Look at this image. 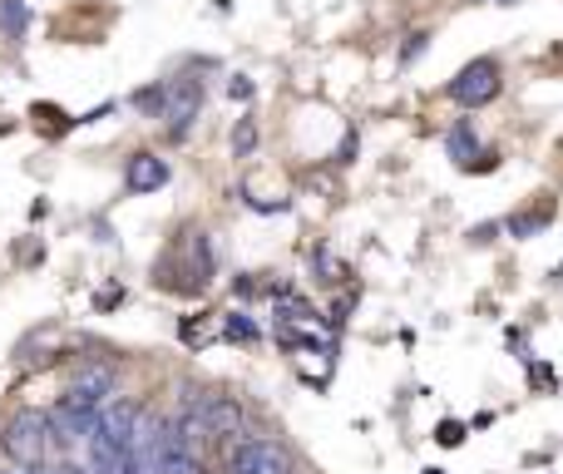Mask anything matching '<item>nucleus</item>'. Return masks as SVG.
Returning a JSON list of instances; mask_svg holds the SVG:
<instances>
[{
	"mask_svg": "<svg viewBox=\"0 0 563 474\" xmlns=\"http://www.w3.org/2000/svg\"><path fill=\"white\" fill-rule=\"evenodd\" d=\"M0 30H5L10 40L25 30V10H20V0H0Z\"/></svg>",
	"mask_w": 563,
	"mask_h": 474,
	"instance_id": "12",
	"label": "nucleus"
},
{
	"mask_svg": "<svg viewBox=\"0 0 563 474\" xmlns=\"http://www.w3.org/2000/svg\"><path fill=\"white\" fill-rule=\"evenodd\" d=\"M316 272H322V282H346V267L326 247H316Z\"/></svg>",
	"mask_w": 563,
	"mask_h": 474,
	"instance_id": "13",
	"label": "nucleus"
},
{
	"mask_svg": "<svg viewBox=\"0 0 563 474\" xmlns=\"http://www.w3.org/2000/svg\"><path fill=\"white\" fill-rule=\"evenodd\" d=\"M188 405H193V415L203 420L207 440H233V435L247 430V415L233 395H188Z\"/></svg>",
	"mask_w": 563,
	"mask_h": 474,
	"instance_id": "2",
	"label": "nucleus"
},
{
	"mask_svg": "<svg viewBox=\"0 0 563 474\" xmlns=\"http://www.w3.org/2000/svg\"><path fill=\"white\" fill-rule=\"evenodd\" d=\"M198 109H203V84L198 79H173V84H164V104H158V119H168V134L183 138L188 124L198 119Z\"/></svg>",
	"mask_w": 563,
	"mask_h": 474,
	"instance_id": "4",
	"label": "nucleus"
},
{
	"mask_svg": "<svg viewBox=\"0 0 563 474\" xmlns=\"http://www.w3.org/2000/svg\"><path fill=\"white\" fill-rule=\"evenodd\" d=\"M252 148H257V124H252V119H237V128H233V154L247 158Z\"/></svg>",
	"mask_w": 563,
	"mask_h": 474,
	"instance_id": "11",
	"label": "nucleus"
},
{
	"mask_svg": "<svg viewBox=\"0 0 563 474\" xmlns=\"http://www.w3.org/2000/svg\"><path fill=\"white\" fill-rule=\"evenodd\" d=\"M494 94H499V65H494V59H470V65L450 79V99L464 109L489 104Z\"/></svg>",
	"mask_w": 563,
	"mask_h": 474,
	"instance_id": "3",
	"label": "nucleus"
},
{
	"mask_svg": "<svg viewBox=\"0 0 563 474\" xmlns=\"http://www.w3.org/2000/svg\"><path fill=\"white\" fill-rule=\"evenodd\" d=\"M549 223H553V203H543L539 213H533V207H523V213H514L504 227H509L514 237H533V233H539V227H549Z\"/></svg>",
	"mask_w": 563,
	"mask_h": 474,
	"instance_id": "10",
	"label": "nucleus"
},
{
	"mask_svg": "<svg viewBox=\"0 0 563 474\" xmlns=\"http://www.w3.org/2000/svg\"><path fill=\"white\" fill-rule=\"evenodd\" d=\"M114 365H104V361H89V365H79V375H75V385L69 391L75 395H85V400H94V405H104L109 395H114Z\"/></svg>",
	"mask_w": 563,
	"mask_h": 474,
	"instance_id": "7",
	"label": "nucleus"
},
{
	"mask_svg": "<svg viewBox=\"0 0 563 474\" xmlns=\"http://www.w3.org/2000/svg\"><path fill=\"white\" fill-rule=\"evenodd\" d=\"M124 183L134 188V193H158V188L168 183V163L154 158V154H134L128 168H124Z\"/></svg>",
	"mask_w": 563,
	"mask_h": 474,
	"instance_id": "8",
	"label": "nucleus"
},
{
	"mask_svg": "<svg viewBox=\"0 0 563 474\" xmlns=\"http://www.w3.org/2000/svg\"><path fill=\"white\" fill-rule=\"evenodd\" d=\"M227 474H292V464L272 440H237L227 450Z\"/></svg>",
	"mask_w": 563,
	"mask_h": 474,
	"instance_id": "5",
	"label": "nucleus"
},
{
	"mask_svg": "<svg viewBox=\"0 0 563 474\" xmlns=\"http://www.w3.org/2000/svg\"><path fill=\"white\" fill-rule=\"evenodd\" d=\"M425 30H415V35H405V45H401V65H410V59H420L425 55Z\"/></svg>",
	"mask_w": 563,
	"mask_h": 474,
	"instance_id": "14",
	"label": "nucleus"
},
{
	"mask_svg": "<svg viewBox=\"0 0 563 474\" xmlns=\"http://www.w3.org/2000/svg\"><path fill=\"white\" fill-rule=\"evenodd\" d=\"M49 444H55L49 415H40V410H15L5 420V430H0V450H5L15 464H25V470H35V464L49 460Z\"/></svg>",
	"mask_w": 563,
	"mask_h": 474,
	"instance_id": "1",
	"label": "nucleus"
},
{
	"mask_svg": "<svg viewBox=\"0 0 563 474\" xmlns=\"http://www.w3.org/2000/svg\"><path fill=\"white\" fill-rule=\"evenodd\" d=\"M94 420H99V405L69 391L65 400L49 410V435H55V440H85V435L94 430Z\"/></svg>",
	"mask_w": 563,
	"mask_h": 474,
	"instance_id": "6",
	"label": "nucleus"
},
{
	"mask_svg": "<svg viewBox=\"0 0 563 474\" xmlns=\"http://www.w3.org/2000/svg\"><path fill=\"white\" fill-rule=\"evenodd\" d=\"M435 440H440V444H460V440H464V425H460V420H444Z\"/></svg>",
	"mask_w": 563,
	"mask_h": 474,
	"instance_id": "16",
	"label": "nucleus"
},
{
	"mask_svg": "<svg viewBox=\"0 0 563 474\" xmlns=\"http://www.w3.org/2000/svg\"><path fill=\"white\" fill-rule=\"evenodd\" d=\"M450 158H454V163H464V168H474V173H480V168H489V154L480 148V138H474V128L464 124V119L450 128Z\"/></svg>",
	"mask_w": 563,
	"mask_h": 474,
	"instance_id": "9",
	"label": "nucleus"
},
{
	"mask_svg": "<svg viewBox=\"0 0 563 474\" xmlns=\"http://www.w3.org/2000/svg\"><path fill=\"white\" fill-rule=\"evenodd\" d=\"M233 341H257V326L252 321H243V316H227V326H223Z\"/></svg>",
	"mask_w": 563,
	"mask_h": 474,
	"instance_id": "15",
	"label": "nucleus"
},
{
	"mask_svg": "<svg viewBox=\"0 0 563 474\" xmlns=\"http://www.w3.org/2000/svg\"><path fill=\"white\" fill-rule=\"evenodd\" d=\"M499 5H514V0H499Z\"/></svg>",
	"mask_w": 563,
	"mask_h": 474,
	"instance_id": "17",
	"label": "nucleus"
}]
</instances>
